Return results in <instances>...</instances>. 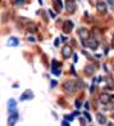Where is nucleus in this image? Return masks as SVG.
<instances>
[{
    "label": "nucleus",
    "instance_id": "f257e3e1",
    "mask_svg": "<svg viewBox=\"0 0 114 126\" xmlns=\"http://www.w3.org/2000/svg\"><path fill=\"white\" fill-rule=\"evenodd\" d=\"M30 99H33V93H32V90L27 89V90H25L23 93L21 94L19 100L21 102H25V100H30Z\"/></svg>",
    "mask_w": 114,
    "mask_h": 126
},
{
    "label": "nucleus",
    "instance_id": "f03ea898",
    "mask_svg": "<svg viewBox=\"0 0 114 126\" xmlns=\"http://www.w3.org/2000/svg\"><path fill=\"white\" fill-rule=\"evenodd\" d=\"M63 89L67 91V93H73V91L77 89V85L75 82H72V81H65L63 84Z\"/></svg>",
    "mask_w": 114,
    "mask_h": 126
},
{
    "label": "nucleus",
    "instance_id": "7ed1b4c3",
    "mask_svg": "<svg viewBox=\"0 0 114 126\" xmlns=\"http://www.w3.org/2000/svg\"><path fill=\"white\" fill-rule=\"evenodd\" d=\"M78 35H79V37H81V41H87L89 37H90V31L86 30V28H79Z\"/></svg>",
    "mask_w": 114,
    "mask_h": 126
},
{
    "label": "nucleus",
    "instance_id": "20e7f679",
    "mask_svg": "<svg viewBox=\"0 0 114 126\" xmlns=\"http://www.w3.org/2000/svg\"><path fill=\"white\" fill-rule=\"evenodd\" d=\"M86 43H87V47L91 50H96V49H98V47H99V41L95 37H89V40H87Z\"/></svg>",
    "mask_w": 114,
    "mask_h": 126
},
{
    "label": "nucleus",
    "instance_id": "39448f33",
    "mask_svg": "<svg viewBox=\"0 0 114 126\" xmlns=\"http://www.w3.org/2000/svg\"><path fill=\"white\" fill-rule=\"evenodd\" d=\"M18 118H19L18 112H15V113H10V114H9V117H8V126H14V125H15V122L18 121Z\"/></svg>",
    "mask_w": 114,
    "mask_h": 126
},
{
    "label": "nucleus",
    "instance_id": "423d86ee",
    "mask_svg": "<svg viewBox=\"0 0 114 126\" xmlns=\"http://www.w3.org/2000/svg\"><path fill=\"white\" fill-rule=\"evenodd\" d=\"M8 112H9V114L17 112V102L13 98L8 100Z\"/></svg>",
    "mask_w": 114,
    "mask_h": 126
},
{
    "label": "nucleus",
    "instance_id": "0eeeda50",
    "mask_svg": "<svg viewBox=\"0 0 114 126\" xmlns=\"http://www.w3.org/2000/svg\"><path fill=\"white\" fill-rule=\"evenodd\" d=\"M65 8H67V10L69 13H75L76 9H77V5H76V3L73 1V0H67L65 1Z\"/></svg>",
    "mask_w": 114,
    "mask_h": 126
},
{
    "label": "nucleus",
    "instance_id": "6e6552de",
    "mask_svg": "<svg viewBox=\"0 0 114 126\" xmlns=\"http://www.w3.org/2000/svg\"><path fill=\"white\" fill-rule=\"evenodd\" d=\"M73 27H75V25H73L72 21H64V23H63V31H64L65 33L72 32Z\"/></svg>",
    "mask_w": 114,
    "mask_h": 126
},
{
    "label": "nucleus",
    "instance_id": "1a4fd4ad",
    "mask_svg": "<svg viewBox=\"0 0 114 126\" xmlns=\"http://www.w3.org/2000/svg\"><path fill=\"white\" fill-rule=\"evenodd\" d=\"M62 55L64 57V58H69V57L72 55V47H69V45H65V47L62 48Z\"/></svg>",
    "mask_w": 114,
    "mask_h": 126
},
{
    "label": "nucleus",
    "instance_id": "9d476101",
    "mask_svg": "<svg viewBox=\"0 0 114 126\" xmlns=\"http://www.w3.org/2000/svg\"><path fill=\"white\" fill-rule=\"evenodd\" d=\"M112 99H113V98H112V95L106 94V93H104V94H101V95H100V102L102 103V104H108V103H110Z\"/></svg>",
    "mask_w": 114,
    "mask_h": 126
},
{
    "label": "nucleus",
    "instance_id": "9b49d317",
    "mask_svg": "<svg viewBox=\"0 0 114 126\" xmlns=\"http://www.w3.org/2000/svg\"><path fill=\"white\" fill-rule=\"evenodd\" d=\"M96 9L99 13H105L106 12V4L104 1H98L96 3Z\"/></svg>",
    "mask_w": 114,
    "mask_h": 126
},
{
    "label": "nucleus",
    "instance_id": "f8f14e48",
    "mask_svg": "<svg viewBox=\"0 0 114 126\" xmlns=\"http://www.w3.org/2000/svg\"><path fill=\"white\" fill-rule=\"evenodd\" d=\"M18 44H19L18 37H14V36L9 37V39H8V41H7V45H8V47H17Z\"/></svg>",
    "mask_w": 114,
    "mask_h": 126
},
{
    "label": "nucleus",
    "instance_id": "ddd939ff",
    "mask_svg": "<svg viewBox=\"0 0 114 126\" xmlns=\"http://www.w3.org/2000/svg\"><path fill=\"white\" fill-rule=\"evenodd\" d=\"M94 72H95V68H94L92 64H87L86 67H85V73H86L87 76H91Z\"/></svg>",
    "mask_w": 114,
    "mask_h": 126
},
{
    "label": "nucleus",
    "instance_id": "4468645a",
    "mask_svg": "<svg viewBox=\"0 0 114 126\" xmlns=\"http://www.w3.org/2000/svg\"><path fill=\"white\" fill-rule=\"evenodd\" d=\"M96 120H98V122H99L100 125H105V124H106V118H105L104 114H101V113L96 114Z\"/></svg>",
    "mask_w": 114,
    "mask_h": 126
},
{
    "label": "nucleus",
    "instance_id": "2eb2a0df",
    "mask_svg": "<svg viewBox=\"0 0 114 126\" xmlns=\"http://www.w3.org/2000/svg\"><path fill=\"white\" fill-rule=\"evenodd\" d=\"M54 7H55V10L60 12L62 8H63V1L62 0H54Z\"/></svg>",
    "mask_w": 114,
    "mask_h": 126
},
{
    "label": "nucleus",
    "instance_id": "dca6fc26",
    "mask_svg": "<svg viewBox=\"0 0 114 126\" xmlns=\"http://www.w3.org/2000/svg\"><path fill=\"white\" fill-rule=\"evenodd\" d=\"M28 30H30L31 32H36L37 31V27H36L35 23H30V25H28Z\"/></svg>",
    "mask_w": 114,
    "mask_h": 126
},
{
    "label": "nucleus",
    "instance_id": "f3484780",
    "mask_svg": "<svg viewBox=\"0 0 114 126\" xmlns=\"http://www.w3.org/2000/svg\"><path fill=\"white\" fill-rule=\"evenodd\" d=\"M51 63H53V67H51V68H59V62L56 61V59H53V62H51Z\"/></svg>",
    "mask_w": 114,
    "mask_h": 126
},
{
    "label": "nucleus",
    "instance_id": "a211bd4d",
    "mask_svg": "<svg viewBox=\"0 0 114 126\" xmlns=\"http://www.w3.org/2000/svg\"><path fill=\"white\" fill-rule=\"evenodd\" d=\"M51 71H53V73H54V75H56V76L60 75V70H59V68H51Z\"/></svg>",
    "mask_w": 114,
    "mask_h": 126
},
{
    "label": "nucleus",
    "instance_id": "6ab92c4d",
    "mask_svg": "<svg viewBox=\"0 0 114 126\" xmlns=\"http://www.w3.org/2000/svg\"><path fill=\"white\" fill-rule=\"evenodd\" d=\"M64 118L67 120L68 122H71V121H73V114H68V116H65Z\"/></svg>",
    "mask_w": 114,
    "mask_h": 126
},
{
    "label": "nucleus",
    "instance_id": "aec40b11",
    "mask_svg": "<svg viewBox=\"0 0 114 126\" xmlns=\"http://www.w3.org/2000/svg\"><path fill=\"white\" fill-rule=\"evenodd\" d=\"M77 89H81V88H83V82L82 81H77Z\"/></svg>",
    "mask_w": 114,
    "mask_h": 126
},
{
    "label": "nucleus",
    "instance_id": "412c9836",
    "mask_svg": "<svg viewBox=\"0 0 114 126\" xmlns=\"http://www.w3.org/2000/svg\"><path fill=\"white\" fill-rule=\"evenodd\" d=\"M83 114H85V117H86V118H87V121H91V116H90V114H89L87 112H85Z\"/></svg>",
    "mask_w": 114,
    "mask_h": 126
},
{
    "label": "nucleus",
    "instance_id": "4be33fe9",
    "mask_svg": "<svg viewBox=\"0 0 114 126\" xmlns=\"http://www.w3.org/2000/svg\"><path fill=\"white\" fill-rule=\"evenodd\" d=\"M62 126H69V124H68L67 120H63V121H62Z\"/></svg>",
    "mask_w": 114,
    "mask_h": 126
},
{
    "label": "nucleus",
    "instance_id": "5701e85b",
    "mask_svg": "<svg viewBox=\"0 0 114 126\" xmlns=\"http://www.w3.org/2000/svg\"><path fill=\"white\" fill-rule=\"evenodd\" d=\"M59 43H60V39L58 37V39H55V43H54V45H55V47H59Z\"/></svg>",
    "mask_w": 114,
    "mask_h": 126
},
{
    "label": "nucleus",
    "instance_id": "b1692460",
    "mask_svg": "<svg viewBox=\"0 0 114 126\" xmlns=\"http://www.w3.org/2000/svg\"><path fill=\"white\" fill-rule=\"evenodd\" d=\"M49 14H50V17H51V18H55V13H54V12H53V10H51V9L49 10Z\"/></svg>",
    "mask_w": 114,
    "mask_h": 126
},
{
    "label": "nucleus",
    "instance_id": "393cba45",
    "mask_svg": "<svg viewBox=\"0 0 114 126\" xmlns=\"http://www.w3.org/2000/svg\"><path fill=\"white\" fill-rule=\"evenodd\" d=\"M27 40H28V41H31V43H35V39H33V36H28Z\"/></svg>",
    "mask_w": 114,
    "mask_h": 126
},
{
    "label": "nucleus",
    "instance_id": "a878e982",
    "mask_svg": "<svg viewBox=\"0 0 114 126\" xmlns=\"http://www.w3.org/2000/svg\"><path fill=\"white\" fill-rule=\"evenodd\" d=\"M76 107H77V108L81 107V102H79V100H76Z\"/></svg>",
    "mask_w": 114,
    "mask_h": 126
},
{
    "label": "nucleus",
    "instance_id": "bb28decb",
    "mask_svg": "<svg viewBox=\"0 0 114 126\" xmlns=\"http://www.w3.org/2000/svg\"><path fill=\"white\" fill-rule=\"evenodd\" d=\"M50 86H51V88H54V86H56V81H51V84H50Z\"/></svg>",
    "mask_w": 114,
    "mask_h": 126
},
{
    "label": "nucleus",
    "instance_id": "cd10ccee",
    "mask_svg": "<svg viewBox=\"0 0 114 126\" xmlns=\"http://www.w3.org/2000/svg\"><path fill=\"white\" fill-rule=\"evenodd\" d=\"M85 108H86V110H90V104H89V103L86 102V103H85Z\"/></svg>",
    "mask_w": 114,
    "mask_h": 126
},
{
    "label": "nucleus",
    "instance_id": "c85d7f7f",
    "mask_svg": "<svg viewBox=\"0 0 114 126\" xmlns=\"http://www.w3.org/2000/svg\"><path fill=\"white\" fill-rule=\"evenodd\" d=\"M60 40H62V43H64V41H67V37H65V36H62Z\"/></svg>",
    "mask_w": 114,
    "mask_h": 126
},
{
    "label": "nucleus",
    "instance_id": "c756f323",
    "mask_svg": "<svg viewBox=\"0 0 114 126\" xmlns=\"http://www.w3.org/2000/svg\"><path fill=\"white\" fill-rule=\"evenodd\" d=\"M14 1H15L17 4H22V3H23V1H25V0H14Z\"/></svg>",
    "mask_w": 114,
    "mask_h": 126
},
{
    "label": "nucleus",
    "instance_id": "7c9ffc66",
    "mask_svg": "<svg viewBox=\"0 0 114 126\" xmlns=\"http://www.w3.org/2000/svg\"><path fill=\"white\" fill-rule=\"evenodd\" d=\"M73 61H75V62H77V61H78V57H77V54L73 55Z\"/></svg>",
    "mask_w": 114,
    "mask_h": 126
},
{
    "label": "nucleus",
    "instance_id": "2f4dec72",
    "mask_svg": "<svg viewBox=\"0 0 114 126\" xmlns=\"http://www.w3.org/2000/svg\"><path fill=\"white\" fill-rule=\"evenodd\" d=\"M86 125V122H85V120L83 118H81V126H85Z\"/></svg>",
    "mask_w": 114,
    "mask_h": 126
},
{
    "label": "nucleus",
    "instance_id": "473e14b6",
    "mask_svg": "<svg viewBox=\"0 0 114 126\" xmlns=\"http://www.w3.org/2000/svg\"><path fill=\"white\" fill-rule=\"evenodd\" d=\"M108 1H109V5H110V7H113V4H114V0H108Z\"/></svg>",
    "mask_w": 114,
    "mask_h": 126
},
{
    "label": "nucleus",
    "instance_id": "72a5a7b5",
    "mask_svg": "<svg viewBox=\"0 0 114 126\" xmlns=\"http://www.w3.org/2000/svg\"><path fill=\"white\" fill-rule=\"evenodd\" d=\"M95 91V86H91V89H90V93H94Z\"/></svg>",
    "mask_w": 114,
    "mask_h": 126
},
{
    "label": "nucleus",
    "instance_id": "f704fd0d",
    "mask_svg": "<svg viewBox=\"0 0 114 126\" xmlns=\"http://www.w3.org/2000/svg\"><path fill=\"white\" fill-rule=\"evenodd\" d=\"M112 47H114V35H113V37H112Z\"/></svg>",
    "mask_w": 114,
    "mask_h": 126
}]
</instances>
